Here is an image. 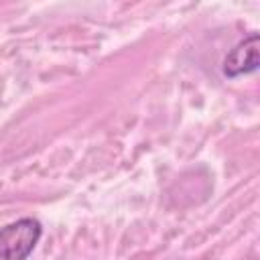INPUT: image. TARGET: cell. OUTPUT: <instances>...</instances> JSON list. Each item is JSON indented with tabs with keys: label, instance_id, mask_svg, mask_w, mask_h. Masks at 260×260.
Instances as JSON below:
<instances>
[{
	"label": "cell",
	"instance_id": "cell-1",
	"mask_svg": "<svg viewBox=\"0 0 260 260\" xmlns=\"http://www.w3.org/2000/svg\"><path fill=\"white\" fill-rule=\"evenodd\" d=\"M43 236V225L35 217L16 219L0 228V258L22 260L28 258Z\"/></svg>",
	"mask_w": 260,
	"mask_h": 260
},
{
	"label": "cell",
	"instance_id": "cell-2",
	"mask_svg": "<svg viewBox=\"0 0 260 260\" xmlns=\"http://www.w3.org/2000/svg\"><path fill=\"white\" fill-rule=\"evenodd\" d=\"M258 32H252L228 51V55L223 57V75L230 79L250 75L258 71Z\"/></svg>",
	"mask_w": 260,
	"mask_h": 260
}]
</instances>
